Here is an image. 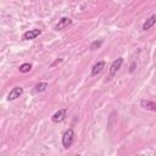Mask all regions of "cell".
I'll list each match as a JSON object with an SVG mask.
<instances>
[{
	"label": "cell",
	"mask_w": 156,
	"mask_h": 156,
	"mask_svg": "<svg viewBox=\"0 0 156 156\" xmlns=\"http://www.w3.org/2000/svg\"><path fill=\"white\" fill-rule=\"evenodd\" d=\"M102 45V40H95L90 44V50H96Z\"/></svg>",
	"instance_id": "7c38bea8"
},
{
	"label": "cell",
	"mask_w": 156,
	"mask_h": 156,
	"mask_svg": "<svg viewBox=\"0 0 156 156\" xmlns=\"http://www.w3.org/2000/svg\"><path fill=\"white\" fill-rule=\"evenodd\" d=\"M20 72L21 73H27V72H29L30 69H32V65L30 63H28V62H26V63H22L21 66H20Z\"/></svg>",
	"instance_id": "8fae6325"
},
{
	"label": "cell",
	"mask_w": 156,
	"mask_h": 156,
	"mask_svg": "<svg viewBox=\"0 0 156 156\" xmlns=\"http://www.w3.org/2000/svg\"><path fill=\"white\" fill-rule=\"evenodd\" d=\"M156 23V15L150 16L143 24V30H149L151 27H154V24Z\"/></svg>",
	"instance_id": "ba28073f"
},
{
	"label": "cell",
	"mask_w": 156,
	"mask_h": 156,
	"mask_svg": "<svg viewBox=\"0 0 156 156\" xmlns=\"http://www.w3.org/2000/svg\"><path fill=\"white\" fill-rule=\"evenodd\" d=\"M48 88V83L46 82H40L35 85V89H34V93H41V91H45Z\"/></svg>",
	"instance_id": "30bf717a"
},
{
	"label": "cell",
	"mask_w": 156,
	"mask_h": 156,
	"mask_svg": "<svg viewBox=\"0 0 156 156\" xmlns=\"http://www.w3.org/2000/svg\"><path fill=\"white\" fill-rule=\"evenodd\" d=\"M140 105H141V107L145 108V110H150V111L156 112V102H155V101L143 99V100L140 101Z\"/></svg>",
	"instance_id": "52a82bcc"
},
{
	"label": "cell",
	"mask_w": 156,
	"mask_h": 156,
	"mask_svg": "<svg viewBox=\"0 0 156 156\" xmlns=\"http://www.w3.org/2000/svg\"><path fill=\"white\" fill-rule=\"evenodd\" d=\"M71 24H72V20H71V18H68V17H62V18L58 21V23L56 24L55 29H56V30H62V29H65L66 27H68V26H71Z\"/></svg>",
	"instance_id": "8992f818"
},
{
	"label": "cell",
	"mask_w": 156,
	"mask_h": 156,
	"mask_svg": "<svg viewBox=\"0 0 156 156\" xmlns=\"http://www.w3.org/2000/svg\"><path fill=\"white\" fill-rule=\"evenodd\" d=\"M122 63H123V58H122V57L116 58V60L111 63V66H110V77H113V76L117 73V71L121 68Z\"/></svg>",
	"instance_id": "3957f363"
},
{
	"label": "cell",
	"mask_w": 156,
	"mask_h": 156,
	"mask_svg": "<svg viewBox=\"0 0 156 156\" xmlns=\"http://www.w3.org/2000/svg\"><path fill=\"white\" fill-rule=\"evenodd\" d=\"M134 67H135V62H133V63H132V66H130V69H129V71H130V72H133V71H134Z\"/></svg>",
	"instance_id": "4fadbf2b"
},
{
	"label": "cell",
	"mask_w": 156,
	"mask_h": 156,
	"mask_svg": "<svg viewBox=\"0 0 156 156\" xmlns=\"http://www.w3.org/2000/svg\"><path fill=\"white\" fill-rule=\"evenodd\" d=\"M76 156H80V155H76Z\"/></svg>",
	"instance_id": "5bb4252c"
},
{
	"label": "cell",
	"mask_w": 156,
	"mask_h": 156,
	"mask_svg": "<svg viewBox=\"0 0 156 156\" xmlns=\"http://www.w3.org/2000/svg\"><path fill=\"white\" fill-rule=\"evenodd\" d=\"M22 93H23V89H22L21 87H15V88H12V89L10 90V93H9V95H7V100H9V101H13V100H16L17 98H20V96L22 95Z\"/></svg>",
	"instance_id": "277c9868"
},
{
	"label": "cell",
	"mask_w": 156,
	"mask_h": 156,
	"mask_svg": "<svg viewBox=\"0 0 156 156\" xmlns=\"http://www.w3.org/2000/svg\"><path fill=\"white\" fill-rule=\"evenodd\" d=\"M66 115H67V110L66 108H61L58 111H56L52 116H51V121L54 123H60L62 122L65 118H66Z\"/></svg>",
	"instance_id": "7a4b0ae2"
},
{
	"label": "cell",
	"mask_w": 156,
	"mask_h": 156,
	"mask_svg": "<svg viewBox=\"0 0 156 156\" xmlns=\"http://www.w3.org/2000/svg\"><path fill=\"white\" fill-rule=\"evenodd\" d=\"M41 34V30L40 29H29L27 32L23 33V40H32V39H35L37 37H39Z\"/></svg>",
	"instance_id": "5b68a950"
},
{
	"label": "cell",
	"mask_w": 156,
	"mask_h": 156,
	"mask_svg": "<svg viewBox=\"0 0 156 156\" xmlns=\"http://www.w3.org/2000/svg\"><path fill=\"white\" fill-rule=\"evenodd\" d=\"M104 67H105V61H99V62H96V63L93 66V68H91V74H93V76L99 74V73L102 71Z\"/></svg>",
	"instance_id": "9c48e42d"
},
{
	"label": "cell",
	"mask_w": 156,
	"mask_h": 156,
	"mask_svg": "<svg viewBox=\"0 0 156 156\" xmlns=\"http://www.w3.org/2000/svg\"><path fill=\"white\" fill-rule=\"evenodd\" d=\"M73 140H74V132L72 128H68L63 135H62V145L65 149H68L71 147V145L73 144Z\"/></svg>",
	"instance_id": "6da1fadb"
}]
</instances>
